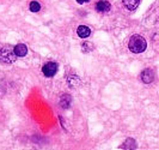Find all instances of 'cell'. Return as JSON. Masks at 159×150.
I'll return each mask as SVG.
<instances>
[{"mask_svg": "<svg viewBox=\"0 0 159 150\" xmlns=\"http://www.w3.org/2000/svg\"><path fill=\"white\" fill-rule=\"evenodd\" d=\"M67 82H68V87L70 88H77L79 85L80 79L75 75H71V76L67 77Z\"/></svg>", "mask_w": 159, "mask_h": 150, "instance_id": "30bf717a", "label": "cell"}, {"mask_svg": "<svg viewBox=\"0 0 159 150\" xmlns=\"http://www.w3.org/2000/svg\"><path fill=\"white\" fill-rule=\"evenodd\" d=\"M13 51H15V54L19 58H23L28 54V47L24 45V43H18L13 47Z\"/></svg>", "mask_w": 159, "mask_h": 150, "instance_id": "5b68a950", "label": "cell"}, {"mask_svg": "<svg viewBox=\"0 0 159 150\" xmlns=\"http://www.w3.org/2000/svg\"><path fill=\"white\" fill-rule=\"evenodd\" d=\"M77 34H78V36L81 37V39H86V37L90 36L91 30H90V28L86 27V25H80V27H78V29H77Z\"/></svg>", "mask_w": 159, "mask_h": 150, "instance_id": "52a82bcc", "label": "cell"}, {"mask_svg": "<svg viewBox=\"0 0 159 150\" xmlns=\"http://www.w3.org/2000/svg\"><path fill=\"white\" fill-rule=\"evenodd\" d=\"M153 79H154L153 70H151V69H145V70L141 72V80H143L145 84H150V83H152Z\"/></svg>", "mask_w": 159, "mask_h": 150, "instance_id": "277c9868", "label": "cell"}, {"mask_svg": "<svg viewBox=\"0 0 159 150\" xmlns=\"http://www.w3.org/2000/svg\"><path fill=\"white\" fill-rule=\"evenodd\" d=\"M122 2H123V5L126 6L127 10L133 11V10H135V8L139 6L140 0H122Z\"/></svg>", "mask_w": 159, "mask_h": 150, "instance_id": "ba28073f", "label": "cell"}, {"mask_svg": "<svg viewBox=\"0 0 159 150\" xmlns=\"http://www.w3.org/2000/svg\"><path fill=\"white\" fill-rule=\"evenodd\" d=\"M17 56L15 54L13 48L10 46H0V63L4 65H10L16 60Z\"/></svg>", "mask_w": 159, "mask_h": 150, "instance_id": "7a4b0ae2", "label": "cell"}, {"mask_svg": "<svg viewBox=\"0 0 159 150\" xmlns=\"http://www.w3.org/2000/svg\"><path fill=\"white\" fill-rule=\"evenodd\" d=\"M96 10L97 12H101V13H105L110 10V2L105 1V0H101L96 4Z\"/></svg>", "mask_w": 159, "mask_h": 150, "instance_id": "8992f818", "label": "cell"}, {"mask_svg": "<svg viewBox=\"0 0 159 150\" xmlns=\"http://www.w3.org/2000/svg\"><path fill=\"white\" fill-rule=\"evenodd\" d=\"M59 70V65L54 61H48L42 66V72L46 77H53L55 76V73Z\"/></svg>", "mask_w": 159, "mask_h": 150, "instance_id": "3957f363", "label": "cell"}, {"mask_svg": "<svg viewBox=\"0 0 159 150\" xmlns=\"http://www.w3.org/2000/svg\"><path fill=\"white\" fill-rule=\"evenodd\" d=\"M89 1H90V0H77V2L80 4V5H81V4H84V2H89Z\"/></svg>", "mask_w": 159, "mask_h": 150, "instance_id": "5bb4252c", "label": "cell"}, {"mask_svg": "<svg viewBox=\"0 0 159 150\" xmlns=\"http://www.w3.org/2000/svg\"><path fill=\"white\" fill-rule=\"evenodd\" d=\"M71 102H72V99L70 95H62V97L60 100V107L62 109H67V108H70Z\"/></svg>", "mask_w": 159, "mask_h": 150, "instance_id": "9c48e42d", "label": "cell"}, {"mask_svg": "<svg viewBox=\"0 0 159 150\" xmlns=\"http://www.w3.org/2000/svg\"><path fill=\"white\" fill-rule=\"evenodd\" d=\"M146 47H147V42L141 35H133L129 39L128 48H129V51L132 53H135V54L143 53V52L146 51Z\"/></svg>", "mask_w": 159, "mask_h": 150, "instance_id": "6da1fadb", "label": "cell"}, {"mask_svg": "<svg viewBox=\"0 0 159 150\" xmlns=\"http://www.w3.org/2000/svg\"><path fill=\"white\" fill-rule=\"evenodd\" d=\"M29 10H30L31 12H39L41 10L40 2H37V1H31L30 5H29Z\"/></svg>", "mask_w": 159, "mask_h": 150, "instance_id": "7c38bea8", "label": "cell"}, {"mask_svg": "<svg viewBox=\"0 0 159 150\" xmlns=\"http://www.w3.org/2000/svg\"><path fill=\"white\" fill-rule=\"evenodd\" d=\"M81 49H83V52L89 53V52H91L93 49V46L90 42H84V43H81Z\"/></svg>", "mask_w": 159, "mask_h": 150, "instance_id": "4fadbf2b", "label": "cell"}, {"mask_svg": "<svg viewBox=\"0 0 159 150\" xmlns=\"http://www.w3.org/2000/svg\"><path fill=\"white\" fill-rule=\"evenodd\" d=\"M136 147H138V145H136L135 141H134L133 138H128L120 148H123V149H135Z\"/></svg>", "mask_w": 159, "mask_h": 150, "instance_id": "8fae6325", "label": "cell"}]
</instances>
